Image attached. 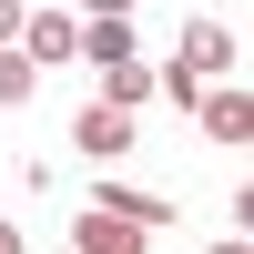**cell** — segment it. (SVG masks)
Here are the masks:
<instances>
[{
  "label": "cell",
  "instance_id": "obj_1",
  "mask_svg": "<svg viewBox=\"0 0 254 254\" xmlns=\"http://www.w3.org/2000/svg\"><path fill=\"white\" fill-rule=\"evenodd\" d=\"M234 61H244V41L224 31V20H183V61H173L183 81H224Z\"/></svg>",
  "mask_w": 254,
  "mask_h": 254
},
{
  "label": "cell",
  "instance_id": "obj_2",
  "mask_svg": "<svg viewBox=\"0 0 254 254\" xmlns=\"http://www.w3.org/2000/svg\"><path fill=\"white\" fill-rule=\"evenodd\" d=\"M71 142H81L92 163H122L142 132H132V112H112V102H81V112H71Z\"/></svg>",
  "mask_w": 254,
  "mask_h": 254
},
{
  "label": "cell",
  "instance_id": "obj_3",
  "mask_svg": "<svg viewBox=\"0 0 254 254\" xmlns=\"http://www.w3.org/2000/svg\"><path fill=\"white\" fill-rule=\"evenodd\" d=\"M153 234H142V224H122L112 203H81L71 214V254H142Z\"/></svg>",
  "mask_w": 254,
  "mask_h": 254
},
{
  "label": "cell",
  "instance_id": "obj_4",
  "mask_svg": "<svg viewBox=\"0 0 254 254\" xmlns=\"http://www.w3.org/2000/svg\"><path fill=\"white\" fill-rule=\"evenodd\" d=\"M20 51H31V71L81 61V20H71V10H31V20H20Z\"/></svg>",
  "mask_w": 254,
  "mask_h": 254
},
{
  "label": "cell",
  "instance_id": "obj_5",
  "mask_svg": "<svg viewBox=\"0 0 254 254\" xmlns=\"http://www.w3.org/2000/svg\"><path fill=\"white\" fill-rule=\"evenodd\" d=\"M193 122H203V132H214V142H244V132H254V102L234 92V81H214V92L193 102Z\"/></svg>",
  "mask_w": 254,
  "mask_h": 254
},
{
  "label": "cell",
  "instance_id": "obj_6",
  "mask_svg": "<svg viewBox=\"0 0 254 254\" xmlns=\"http://www.w3.org/2000/svg\"><path fill=\"white\" fill-rule=\"evenodd\" d=\"M81 61H92V71L132 61V20H81Z\"/></svg>",
  "mask_w": 254,
  "mask_h": 254
},
{
  "label": "cell",
  "instance_id": "obj_7",
  "mask_svg": "<svg viewBox=\"0 0 254 254\" xmlns=\"http://www.w3.org/2000/svg\"><path fill=\"white\" fill-rule=\"evenodd\" d=\"M102 102H112V112H142V102H153V61H112V71H102Z\"/></svg>",
  "mask_w": 254,
  "mask_h": 254
},
{
  "label": "cell",
  "instance_id": "obj_8",
  "mask_svg": "<svg viewBox=\"0 0 254 254\" xmlns=\"http://www.w3.org/2000/svg\"><path fill=\"white\" fill-rule=\"evenodd\" d=\"M92 203H112V214H122V224H142V234H153V224H173V203H163V193H132V183H102Z\"/></svg>",
  "mask_w": 254,
  "mask_h": 254
},
{
  "label": "cell",
  "instance_id": "obj_9",
  "mask_svg": "<svg viewBox=\"0 0 254 254\" xmlns=\"http://www.w3.org/2000/svg\"><path fill=\"white\" fill-rule=\"evenodd\" d=\"M31 92H41V71H31V51H0V112H20Z\"/></svg>",
  "mask_w": 254,
  "mask_h": 254
},
{
  "label": "cell",
  "instance_id": "obj_10",
  "mask_svg": "<svg viewBox=\"0 0 254 254\" xmlns=\"http://www.w3.org/2000/svg\"><path fill=\"white\" fill-rule=\"evenodd\" d=\"M71 20H132V0H81Z\"/></svg>",
  "mask_w": 254,
  "mask_h": 254
},
{
  "label": "cell",
  "instance_id": "obj_11",
  "mask_svg": "<svg viewBox=\"0 0 254 254\" xmlns=\"http://www.w3.org/2000/svg\"><path fill=\"white\" fill-rule=\"evenodd\" d=\"M20 20H31V10H20V0H0V41H20Z\"/></svg>",
  "mask_w": 254,
  "mask_h": 254
},
{
  "label": "cell",
  "instance_id": "obj_12",
  "mask_svg": "<svg viewBox=\"0 0 254 254\" xmlns=\"http://www.w3.org/2000/svg\"><path fill=\"white\" fill-rule=\"evenodd\" d=\"M0 254H31V244H20V224H0Z\"/></svg>",
  "mask_w": 254,
  "mask_h": 254
},
{
  "label": "cell",
  "instance_id": "obj_13",
  "mask_svg": "<svg viewBox=\"0 0 254 254\" xmlns=\"http://www.w3.org/2000/svg\"><path fill=\"white\" fill-rule=\"evenodd\" d=\"M214 254H254V244H244V234H234V244H214Z\"/></svg>",
  "mask_w": 254,
  "mask_h": 254
}]
</instances>
